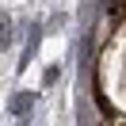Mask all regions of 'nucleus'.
Here are the masks:
<instances>
[{"label":"nucleus","instance_id":"f257e3e1","mask_svg":"<svg viewBox=\"0 0 126 126\" xmlns=\"http://www.w3.org/2000/svg\"><path fill=\"white\" fill-rule=\"evenodd\" d=\"M27 107H31V95H16V99H12V111H16L19 118H27Z\"/></svg>","mask_w":126,"mask_h":126},{"label":"nucleus","instance_id":"f03ea898","mask_svg":"<svg viewBox=\"0 0 126 126\" xmlns=\"http://www.w3.org/2000/svg\"><path fill=\"white\" fill-rule=\"evenodd\" d=\"M0 46H8V19H0Z\"/></svg>","mask_w":126,"mask_h":126}]
</instances>
